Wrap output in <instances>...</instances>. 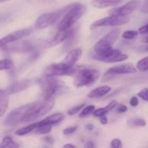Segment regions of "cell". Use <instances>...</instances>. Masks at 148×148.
Returning a JSON list of instances; mask_svg holds the SVG:
<instances>
[{
  "label": "cell",
  "instance_id": "10",
  "mask_svg": "<svg viewBox=\"0 0 148 148\" xmlns=\"http://www.w3.org/2000/svg\"><path fill=\"white\" fill-rule=\"evenodd\" d=\"M140 6V1L139 0H132L124 5L120 7H116L108 12L110 15L127 16L137 10Z\"/></svg>",
  "mask_w": 148,
  "mask_h": 148
},
{
  "label": "cell",
  "instance_id": "28",
  "mask_svg": "<svg viewBox=\"0 0 148 148\" xmlns=\"http://www.w3.org/2000/svg\"><path fill=\"white\" fill-rule=\"evenodd\" d=\"M127 59H128V56H127V54L122 53V52H121V53H119V54L113 56L111 59H110L107 62V63H115V62H123V61L124 60H127Z\"/></svg>",
  "mask_w": 148,
  "mask_h": 148
},
{
  "label": "cell",
  "instance_id": "20",
  "mask_svg": "<svg viewBox=\"0 0 148 148\" xmlns=\"http://www.w3.org/2000/svg\"><path fill=\"white\" fill-rule=\"evenodd\" d=\"M9 95L5 90L0 89V117L5 114L8 108Z\"/></svg>",
  "mask_w": 148,
  "mask_h": 148
},
{
  "label": "cell",
  "instance_id": "42",
  "mask_svg": "<svg viewBox=\"0 0 148 148\" xmlns=\"http://www.w3.org/2000/svg\"><path fill=\"white\" fill-rule=\"evenodd\" d=\"M94 127L92 124H88V125L86 126V130H88V131H91V130H93Z\"/></svg>",
  "mask_w": 148,
  "mask_h": 148
},
{
  "label": "cell",
  "instance_id": "2",
  "mask_svg": "<svg viewBox=\"0 0 148 148\" xmlns=\"http://www.w3.org/2000/svg\"><path fill=\"white\" fill-rule=\"evenodd\" d=\"M40 103H30L12 110L6 118L4 124L7 127H14L23 123L25 117L38 108Z\"/></svg>",
  "mask_w": 148,
  "mask_h": 148
},
{
  "label": "cell",
  "instance_id": "21",
  "mask_svg": "<svg viewBox=\"0 0 148 148\" xmlns=\"http://www.w3.org/2000/svg\"><path fill=\"white\" fill-rule=\"evenodd\" d=\"M117 102L116 101H113L108 104V106H106L104 108H98V109L95 110L93 112V115L96 117H101L103 116L106 115L110 111H111L112 109L115 108L116 107Z\"/></svg>",
  "mask_w": 148,
  "mask_h": 148
},
{
  "label": "cell",
  "instance_id": "24",
  "mask_svg": "<svg viewBox=\"0 0 148 148\" xmlns=\"http://www.w3.org/2000/svg\"><path fill=\"white\" fill-rule=\"evenodd\" d=\"M14 66V64L11 59H4L0 60V71L11 69Z\"/></svg>",
  "mask_w": 148,
  "mask_h": 148
},
{
  "label": "cell",
  "instance_id": "23",
  "mask_svg": "<svg viewBox=\"0 0 148 148\" xmlns=\"http://www.w3.org/2000/svg\"><path fill=\"white\" fill-rule=\"evenodd\" d=\"M38 122H35L33 124H30V125L26 126V127H23V128L20 129L17 131H16L15 134L18 136H23L25 135V134H27L28 133L31 132L32 131L36 130V128L38 126Z\"/></svg>",
  "mask_w": 148,
  "mask_h": 148
},
{
  "label": "cell",
  "instance_id": "38",
  "mask_svg": "<svg viewBox=\"0 0 148 148\" xmlns=\"http://www.w3.org/2000/svg\"><path fill=\"white\" fill-rule=\"evenodd\" d=\"M141 11L145 14H148V0H145L143 7H141Z\"/></svg>",
  "mask_w": 148,
  "mask_h": 148
},
{
  "label": "cell",
  "instance_id": "36",
  "mask_svg": "<svg viewBox=\"0 0 148 148\" xmlns=\"http://www.w3.org/2000/svg\"><path fill=\"white\" fill-rule=\"evenodd\" d=\"M127 107L126 106L123 105V104H121V105L119 106L116 108V112L118 113H124L127 111Z\"/></svg>",
  "mask_w": 148,
  "mask_h": 148
},
{
  "label": "cell",
  "instance_id": "39",
  "mask_svg": "<svg viewBox=\"0 0 148 148\" xmlns=\"http://www.w3.org/2000/svg\"><path fill=\"white\" fill-rule=\"evenodd\" d=\"M139 104V100L137 97H132L130 100V105L132 106H137V105Z\"/></svg>",
  "mask_w": 148,
  "mask_h": 148
},
{
  "label": "cell",
  "instance_id": "45",
  "mask_svg": "<svg viewBox=\"0 0 148 148\" xmlns=\"http://www.w3.org/2000/svg\"><path fill=\"white\" fill-rule=\"evenodd\" d=\"M9 1V0H0V3H2V2H5V1Z\"/></svg>",
  "mask_w": 148,
  "mask_h": 148
},
{
  "label": "cell",
  "instance_id": "33",
  "mask_svg": "<svg viewBox=\"0 0 148 148\" xmlns=\"http://www.w3.org/2000/svg\"><path fill=\"white\" fill-rule=\"evenodd\" d=\"M111 147L113 148H120L122 147V143L119 139H114L111 141Z\"/></svg>",
  "mask_w": 148,
  "mask_h": 148
},
{
  "label": "cell",
  "instance_id": "27",
  "mask_svg": "<svg viewBox=\"0 0 148 148\" xmlns=\"http://www.w3.org/2000/svg\"><path fill=\"white\" fill-rule=\"evenodd\" d=\"M95 109V106L93 105H90L86 107H84L83 110L81 111L79 116L81 117V118H84V117L88 116L90 115L91 114H93Z\"/></svg>",
  "mask_w": 148,
  "mask_h": 148
},
{
  "label": "cell",
  "instance_id": "16",
  "mask_svg": "<svg viewBox=\"0 0 148 148\" xmlns=\"http://www.w3.org/2000/svg\"><path fill=\"white\" fill-rule=\"evenodd\" d=\"M82 54V51L81 49H75L69 51V53L66 55V57L63 60L64 63L69 65V66H74L77 62L80 59L81 56Z\"/></svg>",
  "mask_w": 148,
  "mask_h": 148
},
{
  "label": "cell",
  "instance_id": "44",
  "mask_svg": "<svg viewBox=\"0 0 148 148\" xmlns=\"http://www.w3.org/2000/svg\"><path fill=\"white\" fill-rule=\"evenodd\" d=\"M64 147H75V146L73 145L67 144V145H65L64 146Z\"/></svg>",
  "mask_w": 148,
  "mask_h": 148
},
{
  "label": "cell",
  "instance_id": "30",
  "mask_svg": "<svg viewBox=\"0 0 148 148\" xmlns=\"http://www.w3.org/2000/svg\"><path fill=\"white\" fill-rule=\"evenodd\" d=\"M137 35H138V32L136 31V30H127V31L123 33L122 38L127 39V40H131V39L137 37Z\"/></svg>",
  "mask_w": 148,
  "mask_h": 148
},
{
  "label": "cell",
  "instance_id": "8",
  "mask_svg": "<svg viewBox=\"0 0 148 148\" xmlns=\"http://www.w3.org/2000/svg\"><path fill=\"white\" fill-rule=\"evenodd\" d=\"M130 20V17L127 16L119 15H110L108 17H104L101 20H96L90 25L91 30H95L100 27L105 26H119L129 23Z\"/></svg>",
  "mask_w": 148,
  "mask_h": 148
},
{
  "label": "cell",
  "instance_id": "40",
  "mask_svg": "<svg viewBox=\"0 0 148 148\" xmlns=\"http://www.w3.org/2000/svg\"><path fill=\"white\" fill-rule=\"evenodd\" d=\"M100 121H101V123L102 124H107V121H108V120H107V118L105 116H101V119H100Z\"/></svg>",
  "mask_w": 148,
  "mask_h": 148
},
{
  "label": "cell",
  "instance_id": "13",
  "mask_svg": "<svg viewBox=\"0 0 148 148\" xmlns=\"http://www.w3.org/2000/svg\"><path fill=\"white\" fill-rule=\"evenodd\" d=\"M74 30L72 28H68L66 30H59L57 33L53 36V38L50 40H48L44 45V47L49 48L52 47V46H55L56 45L60 44L65 40L70 38L71 36L73 35Z\"/></svg>",
  "mask_w": 148,
  "mask_h": 148
},
{
  "label": "cell",
  "instance_id": "32",
  "mask_svg": "<svg viewBox=\"0 0 148 148\" xmlns=\"http://www.w3.org/2000/svg\"><path fill=\"white\" fill-rule=\"evenodd\" d=\"M137 95H138L140 98H141L143 100H144V101L148 102V89L147 88H144L143 90H142L140 92H138Z\"/></svg>",
  "mask_w": 148,
  "mask_h": 148
},
{
  "label": "cell",
  "instance_id": "19",
  "mask_svg": "<svg viewBox=\"0 0 148 148\" xmlns=\"http://www.w3.org/2000/svg\"><path fill=\"white\" fill-rule=\"evenodd\" d=\"M124 0H92L91 4L96 8H106L121 4Z\"/></svg>",
  "mask_w": 148,
  "mask_h": 148
},
{
  "label": "cell",
  "instance_id": "25",
  "mask_svg": "<svg viewBox=\"0 0 148 148\" xmlns=\"http://www.w3.org/2000/svg\"><path fill=\"white\" fill-rule=\"evenodd\" d=\"M51 129L52 125H49V124L37 126V127L36 128L35 132H36V134H49V133L51 131Z\"/></svg>",
  "mask_w": 148,
  "mask_h": 148
},
{
  "label": "cell",
  "instance_id": "6",
  "mask_svg": "<svg viewBox=\"0 0 148 148\" xmlns=\"http://www.w3.org/2000/svg\"><path fill=\"white\" fill-rule=\"evenodd\" d=\"M120 33H121V30L118 28H115L113 29L105 36H103L95 45L94 49H95V54H101L105 52L106 51L112 49L114 43L119 37Z\"/></svg>",
  "mask_w": 148,
  "mask_h": 148
},
{
  "label": "cell",
  "instance_id": "4",
  "mask_svg": "<svg viewBox=\"0 0 148 148\" xmlns=\"http://www.w3.org/2000/svg\"><path fill=\"white\" fill-rule=\"evenodd\" d=\"M101 72L93 68H83L77 73L74 80V85L77 88L85 87L93 84L99 78Z\"/></svg>",
  "mask_w": 148,
  "mask_h": 148
},
{
  "label": "cell",
  "instance_id": "11",
  "mask_svg": "<svg viewBox=\"0 0 148 148\" xmlns=\"http://www.w3.org/2000/svg\"><path fill=\"white\" fill-rule=\"evenodd\" d=\"M31 33V28H24L21 29V30H16V31H14L12 33H10V34L7 35L6 36L3 37L2 38L0 39V49L4 47L6 45L9 44V43H13V42L17 41V40H20L23 38L26 37Z\"/></svg>",
  "mask_w": 148,
  "mask_h": 148
},
{
  "label": "cell",
  "instance_id": "1",
  "mask_svg": "<svg viewBox=\"0 0 148 148\" xmlns=\"http://www.w3.org/2000/svg\"><path fill=\"white\" fill-rule=\"evenodd\" d=\"M86 12V6L80 3H72L69 4L68 11L65 13L63 19L58 25L59 30L70 28Z\"/></svg>",
  "mask_w": 148,
  "mask_h": 148
},
{
  "label": "cell",
  "instance_id": "17",
  "mask_svg": "<svg viewBox=\"0 0 148 148\" xmlns=\"http://www.w3.org/2000/svg\"><path fill=\"white\" fill-rule=\"evenodd\" d=\"M111 90V88L109 86H107V85L100 86L92 90L91 92H90L89 94L88 95V97L89 98H92V99H97V98H100L105 96Z\"/></svg>",
  "mask_w": 148,
  "mask_h": 148
},
{
  "label": "cell",
  "instance_id": "26",
  "mask_svg": "<svg viewBox=\"0 0 148 148\" xmlns=\"http://www.w3.org/2000/svg\"><path fill=\"white\" fill-rule=\"evenodd\" d=\"M137 68L141 72H145L148 70V56L143 58L137 62Z\"/></svg>",
  "mask_w": 148,
  "mask_h": 148
},
{
  "label": "cell",
  "instance_id": "34",
  "mask_svg": "<svg viewBox=\"0 0 148 148\" xmlns=\"http://www.w3.org/2000/svg\"><path fill=\"white\" fill-rule=\"evenodd\" d=\"M77 126L69 127V128L65 129V130L63 131V133L64 134H65V135H68V134H72V133L75 132L77 130Z\"/></svg>",
  "mask_w": 148,
  "mask_h": 148
},
{
  "label": "cell",
  "instance_id": "43",
  "mask_svg": "<svg viewBox=\"0 0 148 148\" xmlns=\"http://www.w3.org/2000/svg\"><path fill=\"white\" fill-rule=\"evenodd\" d=\"M142 41H143V43H148V36H145V37H144V38H143V39H142Z\"/></svg>",
  "mask_w": 148,
  "mask_h": 148
},
{
  "label": "cell",
  "instance_id": "29",
  "mask_svg": "<svg viewBox=\"0 0 148 148\" xmlns=\"http://www.w3.org/2000/svg\"><path fill=\"white\" fill-rule=\"evenodd\" d=\"M128 124L132 127H145L146 121L143 119H133L128 121Z\"/></svg>",
  "mask_w": 148,
  "mask_h": 148
},
{
  "label": "cell",
  "instance_id": "46",
  "mask_svg": "<svg viewBox=\"0 0 148 148\" xmlns=\"http://www.w3.org/2000/svg\"><path fill=\"white\" fill-rule=\"evenodd\" d=\"M147 49V50H148V47L147 48V49Z\"/></svg>",
  "mask_w": 148,
  "mask_h": 148
},
{
  "label": "cell",
  "instance_id": "12",
  "mask_svg": "<svg viewBox=\"0 0 148 148\" xmlns=\"http://www.w3.org/2000/svg\"><path fill=\"white\" fill-rule=\"evenodd\" d=\"M1 49L4 51L11 52H17V53H27L31 51L33 49V45L28 40H22L18 42H13L12 44H7Z\"/></svg>",
  "mask_w": 148,
  "mask_h": 148
},
{
  "label": "cell",
  "instance_id": "9",
  "mask_svg": "<svg viewBox=\"0 0 148 148\" xmlns=\"http://www.w3.org/2000/svg\"><path fill=\"white\" fill-rule=\"evenodd\" d=\"M54 104L55 98H51L49 100H46L43 103H40V105L38 106L36 109L30 112V114H28L25 117L24 119H23V123L33 121L34 120H36L42 117L53 108V107L54 106Z\"/></svg>",
  "mask_w": 148,
  "mask_h": 148
},
{
  "label": "cell",
  "instance_id": "35",
  "mask_svg": "<svg viewBox=\"0 0 148 148\" xmlns=\"http://www.w3.org/2000/svg\"><path fill=\"white\" fill-rule=\"evenodd\" d=\"M138 33L143 35L148 34V23L146 24L145 25H143L141 27H140L138 30Z\"/></svg>",
  "mask_w": 148,
  "mask_h": 148
},
{
  "label": "cell",
  "instance_id": "3",
  "mask_svg": "<svg viewBox=\"0 0 148 148\" xmlns=\"http://www.w3.org/2000/svg\"><path fill=\"white\" fill-rule=\"evenodd\" d=\"M43 98L44 101L55 98L56 95L63 92L65 90V83L55 76L46 77L43 82Z\"/></svg>",
  "mask_w": 148,
  "mask_h": 148
},
{
  "label": "cell",
  "instance_id": "31",
  "mask_svg": "<svg viewBox=\"0 0 148 148\" xmlns=\"http://www.w3.org/2000/svg\"><path fill=\"white\" fill-rule=\"evenodd\" d=\"M85 106V103H82V104H80V105L77 106H75V107H73V108H70V109L68 111V114H69V115H71V116L75 115V114H77V113L79 112V111H80L82 108H84Z\"/></svg>",
  "mask_w": 148,
  "mask_h": 148
},
{
  "label": "cell",
  "instance_id": "15",
  "mask_svg": "<svg viewBox=\"0 0 148 148\" xmlns=\"http://www.w3.org/2000/svg\"><path fill=\"white\" fill-rule=\"evenodd\" d=\"M108 72L115 76L116 75H125V74H134L137 72V69L132 64L127 63L114 66L108 69Z\"/></svg>",
  "mask_w": 148,
  "mask_h": 148
},
{
  "label": "cell",
  "instance_id": "14",
  "mask_svg": "<svg viewBox=\"0 0 148 148\" xmlns=\"http://www.w3.org/2000/svg\"><path fill=\"white\" fill-rule=\"evenodd\" d=\"M33 84V79H24V80L18 81V82L12 84L11 85L7 87L4 90L9 95H13V94L18 93V92H22L27 88H30Z\"/></svg>",
  "mask_w": 148,
  "mask_h": 148
},
{
  "label": "cell",
  "instance_id": "22",
  "mask_svg": "<svg viewBox=\"0 0 148 148\" xmlns=\"http://www.w3.org/2000/svg\"><path fill=\"white\" fill-rule=\"evenodd\" d=\"M20 147L16 142L10 136H6L0 143V147Z\"/></svg>",
  "mask_w": 148,
  "mask_h": 148
},
{
  "label": "cell",
  "instance_id": "18",
  "mask_svg": "<svg viewBox=\"0 0 148 148\" xmlns=\"http://www.w3.org/2000/svg\"><path fill=\"white\" fill-rule=\"evenodd\" d=\"M64 119V115L61 113H57V114H52V115L49 116L47 118L45 119L42 120L40 122L38 123V126L40 125H46V124H49V125H55L61 121H62Z\"/></svg>",
  "mask_w": 148,
  "mask_h": 148
},
{
  "label": "cell",
  "instance_id": "5",
  "mask_svg": "<svg viewBox=\"0 0 148 148\" xmlns=\"http://www.w3.org/2000/svg\"><path fill=\"white\" fill-rule=\"evenodd\" d=\"M69 8V4L61 10L42 14L36 20V23H35V28L37 30H42V29L46 28V27L52 25L59 20L61 16L65 14Z\"/></svg>",
  "mask_w": 148,
  "mask_h": 148
},
{
  "label": "cell",
  "instance_id": "7",
  "mask_svg": "<svg viewBox=\"0 0 148 148\" xmlns=\"http://www.w3.org/2000/svg\"><path fill=\"white\" fill-rule=\"evenodd\" d=\"M76 72V69L74 66H69L66 64L62 63L53 64L49 65L45 69L44 75L46 77L49 76H69Z\"/></svg>",
  "mask_w": 148,
  "mask_h": 148
},
{
  "label": "cell",
  "instance_id": "37",
  "mask_svg": "<svg viewBox=\"0 0 148 148\" xmlns=\"http://www.w3.org/2000/svg\"><path fill=\"white\" fill-rule=\"evenodd\" d=\"M44 143H48V144H50V145H53V142H54V140H53V137H51V136H48V137H45L42 139Z\"/></svg>",
  "mask_w": 148,
  "mask_h": 148
},
{
  "label": "cell",
  "instance_id": "41",
  "mask_svg": "<svg viewBox=\"0 0 148 148\" xmlns=\"http://www.w3.org/2000/svg\"><path fill=\"white\" fill-rule=\"evenodd\" d=\"M85 147H95V145H93L92 142H88V143L85 144Z\"/></svg>",
  "mask_w": 148,
  "mask_h": 148
}]
</instances>
